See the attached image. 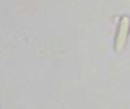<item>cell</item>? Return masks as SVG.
<instances>
[{
  "label": "cell",
  "mask_w": 130,
  "mask_h": 109,
  "mask_svg": "<svg viewBox=\"0 0 130 109\" xmlns=\"http://www.w3.org/2000/svg\"><path fill=\"white\" fill-rule=\"evenodd\" d=\"M129 34H130V18L127 16H122L118 21L117 32L115 38V51L117 53H121L125 49L127 44Z\"/></svg>",
  "instance_id": "1"
}]
</instances>
